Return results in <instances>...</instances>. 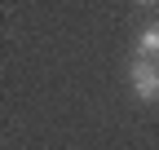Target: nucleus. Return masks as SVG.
<instances>
[{"mask_svg":"<svg viewBox=\"0 0 159 150\" xmlns=\"http://www.w3.org/2000/svg\"><path fill=\"white\" fill-rule=\"evenodd\" d=\"M128 84H133V93L142 102H155L159 97V66L146 62V58H133L128 62Z\"/></svg>","mask_w":159,"mask_h":150,"instance_id":"f257e3e1","label":"nucleus"},{"mask_svg":"<svg viewBox=\"0 0 159 150\" xmlns=\"http://www.w3.org/2000/svg\"><path fill=\"white\" fill-rule=\"evenodd\" d=\"M137 58H146V62L159 58V22H146L142 27V35H137Z\"/></svg>","mask_w":159,"mask_h":150,"instance_id":"f03ea898","label":"nucleus"}]
</instances>
